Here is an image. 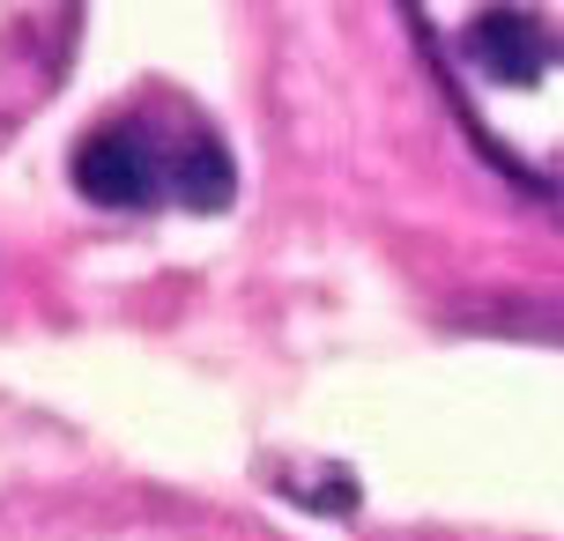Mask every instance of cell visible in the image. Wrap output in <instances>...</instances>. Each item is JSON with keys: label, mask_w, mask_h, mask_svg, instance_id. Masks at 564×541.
Listing matches in <instances>:
<instances>
[{"label": "cell", "mask_w": 564, "mask_h": 541, "mask_svg": "<svg viewBox=\"0 0 564 541\" xmlns=\"http://www.w3.org/2000/svg\"><path fill=\"white\" fill-rule=\"evenodd\" d=\"M409 23L476 142L564 208V0H409Z\"/></svg>", "instance_id": "cell-1"}, {"label": "cell", "mask_w": 564, "mask_h": 541, "mask_svg": "<svg viewBox=\"0 0 564 541\" xmlns=\"http://www.w3.org/2000/svg\"><path fill=\"white\" fill-rule=\"evenodd\" d=\"M75 186L97 208H224L238 172H230L224 134L208 126V112H194L171 89H141L119 112H105L75 142Z\"/></svg>", "instance_id": "cell-2"}, {"label": "cell", "mask_w": 564, "mask_h": 541, "mask_svg": "<svg viewBox=\"0 0 564 541\" xmlns=\"http://www.w3.org/2000/svg\"><path fill=\"white\" fill-rule=\"evenodd\" d=\"M59 37H67V0H0V112L53 82Z\"/></svg>", "instance_id": "cell-3"}]
</instances>
